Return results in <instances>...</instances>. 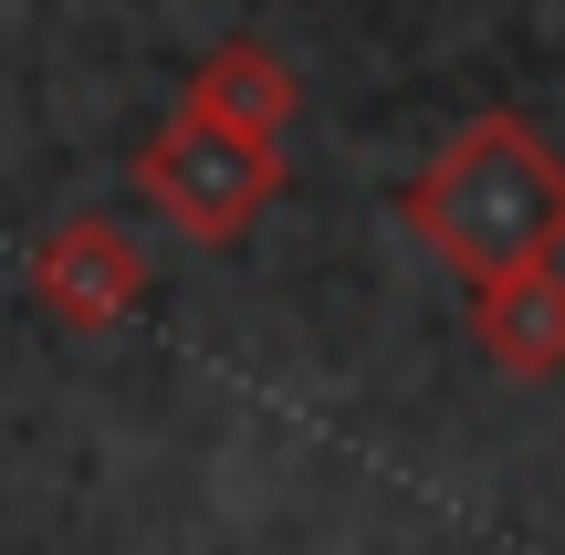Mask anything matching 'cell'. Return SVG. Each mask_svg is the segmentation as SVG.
Returning <instances> with one entry per match:
<instances>
[{
    "mask_svg": "<svg viewBox=\"0 0 565 555\" xmlns=\"http://www.w3.org/2000/svg\"><path fill=\"white\" fill-rule=\"evenodd\" d=\"M408 231L440 252L461 284H503L565 252V158L524 116H482L419 168Z\"/></svg>",
    "mask_w": 565,
    "mask_h": 555,
    "instance_id": "cell-1",
    "label": "cell"
},
{
    "mask_svg": "<svg viewBox=\"0 0 565 555\" xmlns=\"http://www.w3.org/2000/svg\"><path fill=\"white\" fill-rule=\"evenodd\" d=\"M273 189H282V137H242V126L179 116L158 147H147V200H158L179 231H200V242H231Z\"/></svg>",
    "mask_w": 565,
    "mask_h": 555,
    "instance_id": "cell-2",
    "label": "cell"
},
{
    "mask_svg": "<svg viewBox=\"0 0 565 555\" xmlns=\"http://www.w3.org/2000/svg\"><path fill=\"white\" fill-rule=\"evenodd\" d=\"M32 293H42L53 314H74V325H105V314L137 305V242H116L105 221L53 231V242L32 252Z\"/></svg>",
    "mask_w": 565,
    "mask_h": 555,
    "instance_id": "cell-3",
    "label": "cell"
},
{
    "mask_svg": "<svg viewBox=\"0 0 565 555\" xmlns=\"http://www.w3.org/2000/svg\"><path fill=\"white\" fill-rule=\"evenodd\" d=\"M482 346L503 356L513 377H555L565 367V273L555 263L482 284Z\"/></svg>",
    "mask_w": 565,
    "mask_h": 555,
    "instance_id": "cell-4",
    "label": "cell"
},
{
    "mask_svg": "<svg viewBox=\"0 0 565 555\" xmlns=\"http://www.w3.org/2000/svg\"><path fill=\"white\" fill-rule=\"evenodd\" d=\"M189 116L242 126V137H282V116H294V74H282L273 53H252V42H231V53L200 63V84H189Z\"/></svg>",
    "mask_w": 565,
    "mask_h": 555,
    "instance_id": "cell-5",
    "label": "cell"
}]
</instances>
